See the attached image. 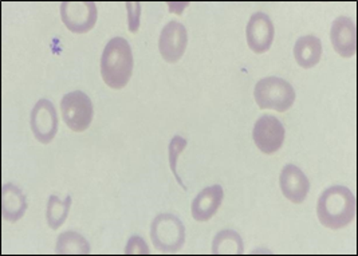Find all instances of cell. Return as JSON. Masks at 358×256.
Segmentation results:
<instances>
[{
    "mask_svg": "<svg viewBox=\"0 0 358 256\" xmlns=\"http://www.w3.org/2000/svg\"><path fill=\"white\" fill-rule=\"evenodd\" d=\"M150 239L157 251L164 254L178 253L185 243V227L178 216L160 213L150 225Z\"/></svg>",
    "mask_w": 358,
    "mask_h": 256,
    "instance_id": "cell-3",
    "label": "cell"
},
{
    "mask_svg": "<svg viewBox=\"0 0 358 256\" xmlns=\"http://www.w3.org/2000/svg\"><path fill=\"white\" fill-rule=\"evenodd\" d=\"M133 52L124 38H113L105 46L101 57V76L103 82L114 90L127 86L133 73Z\"/></svg>",
    "mask_w": 358,
    "mask_h": 256,
    "instance_id": "cell-2",
    "label": "cell"
},
{
    "mask_svg": "<svg viewBox=\"0 0 358 256\" xmlns=\"http://www.w3.org/2000/svg\"><path fill=\"white\" fill-rule=\"evenodd\" d=\"M333 48L343 58H352L357 51V27L356 22L348 16H338L330 30Z\"/></svg>",
    "mask_w": 358,
    "mask_h": 256,
    "instance_id": "cell-11",
    "label": "cell"
},
{
    "mask_svg": "<svg viewBox=\"0 0 358 256\" xmlns=\"http://www.w3.org/2000/svg\"><path fill=\"white\" fill-rule=\"evenodd\" d=\"M188 144V141L185 138H182L181 136H175L169 146H168V156H169V166H171V171L172 173L176 177L179 185H181L184 190H187V187L184 185L182 180L180 178L179 173H178V160H179V156L181 155V152L185 149V146Z\"/></svg>",
    "mask_w": 358,
    "mask_h": 256,
    "instance_id": "cell-19",
    "label": "cell"
},
{
    "mask_svg": "<svg viewBox=\"0 0 358 256\" xmlns=\"http://www.w3.org/2000/svg\"><path fill=\"white\" fill-rule=\"evenodd\" d=\"M285 128L277 117L271 114L262 115L252 130L254 143L262 153L273 155L279 150L285 141Z\"/></svg>",
    "mask_w": 358,
    "mask_h": 256,
    "instance_id": "cell-8",
    "label": "cell"
},
{
    "mask_svg": "<svg viewBox=\"0 0 358 256\" xmlns=\"http://www.w3.org/2000/svg\"><path fill=\"white\" fill-rule=\"evenodd\" d=\"M224 199V191L222 185L215 184L212 187L204 188L192 201L191 212L197 222H207L212 219L217 209L220 208Z\"/></svg>",
    "mask_w": 358,
    "mask_h": 256,
    "instance_id": "cell-13",
    "label": "cell"
},
{
    "mask_svg": "<svg viewBox=\"0 0 358 256\" xmlns=\"http://www.w3.org/2000/svg\"><path fill=\"white\" fill-rule=\"evenodd\" d=\"M128 13V26L129 31L136 34L140 29V19H141V4L137 1H129L125 4Z\"/></svg>",
    "mask_w": 358,
    "mask_h": 256,
    "instance_id": "cell-20",
    "label": "cell"
},
{
    "mask_svg": "<svg viewBox=\"0 0 358 256\" xmlns=\"http://www.w3.org/2000/svg\"><path fill=\"white\" fill-rule=\"evenodd\" d=\"M70 207H71L70 196H66L65 200H61L55 194L50 196L48 209H46V218H48V225L51 229H58L65 223L70 212Z\"/></svg>",
    "mask_w": 358,
    "mask_h": 256,
    "instance_id": "cell-18",
    "label": "cell"
},
{
    "mask_svg": "<svg viewBox=\"0 0 358 256\" xmlns=\"http://www.w3.org/2000/svg\"><path fill=\"white\" fill-rule=\"evenodd\" d=\"M296 64L303 69H313L322 58V42L314 35L301 36L294 46Z\"/></svg>",
    "mask_w": 358,
    "mask_h": 256,
    "instance_id": "cell-15",
    "label": "cell"
},
{
    "mask_svg": "<svg viewBox=\"0 0 358 256\" xmlns=\"http://www.w3.org/2000/svg\"><path fill=\"white\" fill-rule=\"evenodd\" d=\"M356 196L349 188L333 185L318 199L317 216L320 223L330 229H341L356 219Z\"/></svg>",
    "mask_w": 358,
    "mask_h": 256,
    "instance_id": "cell-1",
    "label": "cell"
},
{
    "mask_svg": "<svg viewBox=\"0 0 358 256\" xmlns=\"http://www.w3.org/2000/svg\"><path fill=\"white\" fill-rule=\"evenodd\" d=\"M61 17L70 31L85 34L97 23V6L93 1H64Z\"/></svg>",
    "mask_w": 358,
    "mask_h": 256,
    "instance_id": "cell-6",
    "label": "cell"
},
{
    "mask_svg": "<svg viewBox=\"0 0 358 256\" xmlns=\"http://www.w3.org/2000/svg\"><path fill=\"white\" fill-rule=\"evenodd\" d=\"M61 112L66 125L73 131H85L93 121L92 99L80 90L67 93L62 98Z\"/></svg>",
    "mask_w": 358,
    "mask_h": 256,
    "instance_id": "cell-5",
    "label": "cell"
},
{
    "mask_svg": "<svg viewBox=\"0 0 358 256\" xmlns=\"http://www.w3.org/2000/svg\"><path fill=\"white\" fill-rule=\"evenodd\" d=\"M27 209V200L22 190L13 183H7L1 188V218L6 222L17 223Z\"/></svg>",
    "mask_w": 358,
    "mask_h": 256,
    "instance_id": "cell-14",
    "label": "cell"
},
{
    "mask_svg": "<svg viewBox=\"0 0 358 256\" xmlns=\"http://www.w3.org/2000/svg\"><path fill=\"white\" fill-rule=\"evenodd\" d=\"M274 36L275 27L270 16L261 11L251 15L245 29V38L248 46L255 54H264L268 51L274 42Z\"/></svg>",
    "mask_w": 358,
    "mask_h": 256,
    "instance_id": "cell-10",
    "label": "cell"
},
{
    "mask_svg": "<svg viewBox=\"0 0 358 256\" xmlns=\"http://www.w3.org/2000/svg\"><path fill=\"white\" fill-rule=\"evenodd\" d=\"M254 97L261 109H273L283 113L293 106L295 90L283 78L267 77L255 85Z\"/></svg>",
    "mask_w": 358,
    "mask_h": 256,
    "instance_id": "cell-4",
    "label": "cell"
},
{
    "mask_svg": "<svg viewBox=\"0 0 358 256\" xmlns=\"http://www.w3.org/2000/svg\"><path fill=\"white\" fill-rule=\"evenodd\" d=\"M92 248L89 241L74 231H66L58 236L55 253L58 255H87Z\"/></svg>",
    "mask_w": 358,
    "mask_h": 256,
    "instance_id": "cell-17",
    "label": "cell"
},
{
    "mask_svg": "<svg viewBox=\"0 0 358 256\" xmlns=\"http://www.w3.org/2000/svg\"><path fill=\"white\" fill-rule=\"evenodd\" d=\"M245 253V243L242 236L232 229L217 232L212 241L213 255H242Z\"/></svg>",
    "mask_w": 358,
    "mask_h": 256,
    "instance_id": "cell-16",
    "label": "cell"
},
{
    "mask_svg": "<svg viewBox=\"0 0 358 256\" xmlns=\"http://www.w3.org/2000/svg\"><path fill=\"white\" fill-rule=\"evenodd\" d=\"M279 184L283 196L294 204H301L308 197L309 178L294 164H289L282 169Z\"/></svg>",
    "mask_w": 358,
    "mask_h": 256,
    "instance_id": "cell-12",
    "label": "cell"
},
{
    "mask_svg": "<svg viewBox=\"0 0 358 256\" xmlns=\"http://www.w3.org/2000/svg\"><path fill=\"white\" fill-rule=\"evenodd\" d=\"M188 46V32L176 20H171L164 26L159 38V51L168 64H176L182 58Z\"/></svg>",
    "mask_w": 358,
    "mask_h": 256,
    "instance_id": "cell-9",
    "label": "cell"
},
{
    "mask_svg": "<svg viewBox=\"0 0 358 256\" xmlns=\"http://www.w3.org/2000/svg\"><path fill=\"white\" fill-rule=\"evenodd\" d=\"M30 127L34 137L41 144H50L58 131V114L52 102L42 98L39 99L31 111Z\"/></svg>",
    "mask_w": 358,
    "mask_h": 256,
    "instance_id": "cell-7",
    "label": "cell"
},
{
    "mask_svg": "<svg viewBox=\"0 0 358 256\" xmlns=\"http://www.w3.org/2000/svg\"><path fill=\"white\" fill-rule=\"evenodd\" d=\"M125 254L127 255H148L149 248H148L147 243L141 236H131L127 243Z\"/></svg>",
    "mask_w": 358,
    "mask_h": 256,
    "instance_id": "cell-21",
    "label": "cell"
}]
</instances>
